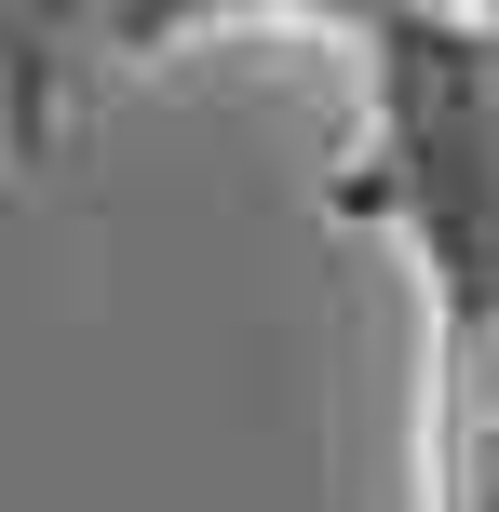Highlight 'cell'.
<instances>
[{"label":"cell","instance_id":"6da1fadb","mask_svg":"<svg viewBox=\"0 0 499 512\" xmlns=\"http://www.w3.org/2000/svg\"><path fill=\"white\" fill-rule=\"evenodd\" d=\"M365 54V162L338 216L405 243L432 283V351L499 337V14H338Z\"/></svg>","mask_w":499,"mask_h":512},{"label":"cell","instance_id":"7a4b0ae2","mask_svg":"<svg viewBox=\"0 0 499 512\" xmlns=\"http://www.w3.org/2000/svg\"><path fill=\"white\" fill-rule=\"evenodd\" d=\"M432 512H499V337L432 351Z\"/></svg>","mask_w":499,"mask_h":512}]
</instances>
